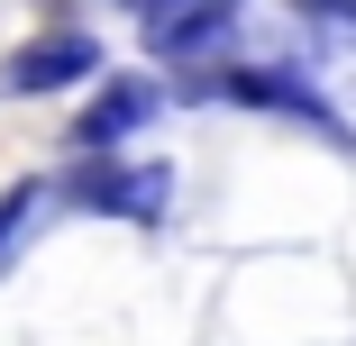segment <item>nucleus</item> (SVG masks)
<instances>
[{
	"label": "nucleus",
	"instance_id": "nucleus-1",
	"mask_svg": "<svg viewBox=\"0 0 356 346\" xmlns=\"http://www.w3.org/2000/svg\"><path fill=\"white\" fill-rule=\"evenodd\" d=\"M101 73V46L83 28H55V37H28L10 55V92H64V83H92Z\"/></svg>",
	"mask_w": 356,
	"mask_h": 346
},
{
	"label": "nucleus",
	"instance_id": "nucleus-2",
	"mask_svg": "<svg viewBox=\"0 0 356 346\" xmlns=\"http://www.w3.org/2000/svg\"><path fill=\"white\" fill-rule=\"evenodd\" d=\"M74 191L92 200V210H110V219H156V210H165V164H128V173L101 164V173H83Z\"/></svg>",
	"mask_w": 356,
	"mask_h": 346
},
{
	"label": "nucleus",
	"instance_id": "nucleus-3",
	"mask_svg": "<svg viewBox=\"0 0 356 346\" xmlns=\"http://www.w3.org/2000/svg\"><path fill=\"white\" fill-rule=\"evenodd\" d=\"M229 19H238V0H183L174 19H156V28H147V46H156V55H201Z\"/></svg>",
	"mask_w": 356,
	"mask_h": 346
},
{
	"label": "nucleus",
	"instance_id": "nucleus-4",
	"mask_svg": "<svg viewBox=\"0 0 356 346\" xmlns=\"http://www.w3.org/2000/svg\"><path fill=\"white\" fill-rule=\"evenodd\" d=\"M147 110H156V92H147V83H119V92L83 119V137H74V146H110V137H119V128H137Z\"/></svg>",
	"mask_w": 356,
	"mask_h": 346
},
{
	"label": "nucleus",
	"instance_id": "nucleus-5",
	"mask_svg": "<svg viewBox=\"0 0 356 346\" xmlns=\"http://www.w3.org/2000/svg\"><path fill=\"white\" fill-rule=\"evenodd\" d=\"M128 10L147 19V28H156V19H174V10H183V0H128Z\"/></svg>",
	"mask_w": 356,
	"mask_h": 346
},
{
	"label": "nucleus",
	"instance_id": "nucleus-6",
	"mask_svg": "<svg viewBox=\"0 0 356 346\" xmlns=\"http://www.w3.org/2000/svg\"><path fill=\"white\" fill-rule=\"evenodd\" d=\"M320 10H329V19H347V28H356V0H320Z\"/></svg>",
	"mask_w": 356,
	"mask_h": 346
}]
</instances>
